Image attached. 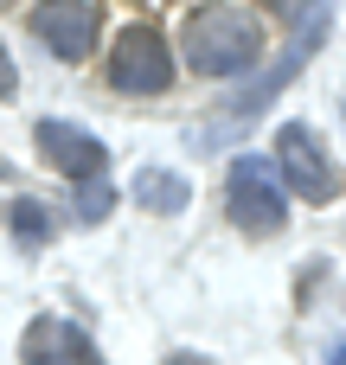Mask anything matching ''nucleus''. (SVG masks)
Returning a JSON list of instances; mask_svg holds the SVG:
<instances>
[{
  "mask_svg": "<svg viewBox=\"0 0 346 365\" xmlns=\"http://www.w3.org/2000/svg\"><path fill=\"white\" fill-rule=\"evenodd\" d=\"M180 51L199 77H250L263 58V26L244 0H193L180 19Z\"/></svg>",
  "mask_w": 346,
  "mask_h": 365,
  "instance_id": "1",
  "label": "nucleus"
},
{
  "mask_svg": "<svg viewBox=\"0 0 346 365\" xmlns=\"http://www.w3.org/2000/svg\"><path fill=\"white\" fill-rule=\"evenodd\" d=\"M225 205H231V225L250 231V237L283 231V218H289V186H283L276 160H270V154H238L231 173H225Z\"/></svg>",
  "mask_w": 346,
  "mask_h": 365,
  "instance_id": "2",
  "label": "nucleus"
},
{
  "mask_svg": "<svg viewBox=\"0 0 346 365\" xmlns=\"http://www.w3.org/2000/svg\"><path fill=\"white\" fill-rule=\"evenodd\" d=\"M276 173L295 186V199H308V205H327V199H340V167L327 160V148H321V135L308 128V122H283L276 128Z\"/></svg>",
  "mask_w": 346,
  "mask_h": 365,
  "instance_id": "3",
  "label": "nucleus"
},
{
  "mask_svg": "<svg viewBox=\"0 0 346 365\" xmlns=\"http://www.w3.org/2000/svg\"><path fill=\"white\" fill-rule=\"evenodd\" d=\"M109 83H116L122 96H161V90L173 83V51H167V38H161L154 26H128V32L116 38V51H109Z\"/></svg>",
  "mask_w": 346,
  "mask_h": 365,
  "instance_id": "4",
  "label": "nucleus"
},
{
  "mask_svg": "<svg viewBox=\"0 0 346 365\" xmlns=\"http://www.w3.org/2000/svg\"><path fill=\"white\" fill-rule=\"evenodd\" d=\"M321 38H327V0H321V6L302 19V38L283 51V64H270V71H263V77H257V83H250V90H244V96L225 109V128H244V122H257V115L270 109V96H276V90H283V83H289V77H295V71H302V64L321 51Z\"/></svg>",
  "mask_w": 346,
  "mask_h": 365,
  "instance_id": "5",
  "label": "nucleus"
},
{
  "mask_svg": "<svg viewBox=\"0 0 346 365\" xmlns=\"http://www.w3.org/2000/svg\"><path fill=\"white\" fill-rule=\"evenodd\" d=\"M32 141H39V154H45L58 173H71L77 186H83V180H103V167H109V148H103L90 128H71V122H58V115H45V122L32 128Z\"/></svg>",
  "mask_w": 346,
  "mask_h": 365,
  "instance_id": "6",
  "label": "nucleus"
},
{
  "mask_svg": "<svg viewBox=\"0 0 346 365\" xmlns=\"http://www.w3.org/2000/svg\"><path fill=\"white\" fill-rule=\"evenodd\" d=\"M32 32L51 45V58L77 64V58H90V45H96V6H90V0H39V6H32Z\"/></svg>",
  "mask_w": 346,
  "mask_h": 365,
  "instance_id": "7",
  "label": "nucleus"
},
{
  "mask_svg": "<svg viewBox=\"0 0 346 365\" xmlns=\"http://www.w3.org/2000/svg\"><path fill=\"white\" fill-rule=\"evenodd\" d=\"M19 353H26V365H103V353H96V340H90L83 327L58 321V314H39V321L26 327Z\"/></svg>",
  "mask_w": 346,
  "mask_h": 365,
  "instance_id": "8",
  "label": "nucleus"
},
{
  "mask_svg": "<svg viewBox=\"0 0 346 365\" xmlns=\"http://www.w3.org/2000/svg\"><path fill=\"white\" fill-rule=\"evenodd\" d=\"M135 199H141V212H186L193 186L180 173H167V167H141L135 173Z\"/></svg>",
  "mask_w": 346,
  "mask_h": 365,
  "instance_id": "9",
  "label": "nucleus"
},
{
  "mask_svg": "<svg viewBox=\"0 0 346 365\" xmlns=\"http://www.w3.org/2000/svg\"><path fill=\"white\" fill-rule=\"evenodd\" d=\"M13 237L32 250V244H51V218H45V205L39 199H19L13 205Z\"/></svg>",
  "mask_w": 346,
  "mask_h": 365,
  "instance_id": "10",
  "label": "nucleus"
},
{
  "mask_svg": "<svg viewBox=\"0 0 346 365\" xmlns=\"http://www.w3.org/2000/svg\"><path fill=\"white\" fill-rule=\"evenodd\" d=\"M109 205H116L109 180H83V186H77V218H83V225H103V218H109Z\"/></svg>",
  "mask_w": 346,
  "mask_h": 365,
  "instance_id": "11",
  "label": "nucleus"
},
{
  "mask_svg": "<svg viewBox=\"0 0 346 365\" xmlns=\"http://www.w3.org/2000/svg\"><path fill=\"white\" fill-rule=\"evenodd\" d=\"M263 6H276V13H289V19H308L321 0H263Z\"/></svg>",
  "mask_w": 346,
  "mask_h": 365,
  "instance_id": "12",
  "label": "nucleus"
},
{
  "mask_svg": "<svg viewBox=\"0 0 346 365\" xmlns=\"http://www.w3.org/2000/svg\"><path fill=\"white\" fill-rule=\"evenodd\" d=\"M19 90V71H13V58H6V45H0V96H13Z\"/></svg>",
  "mask_w": 346,
  "mask_h": 365,
  "instance_id": "13",
  "label": "nucleus"
},
{
  "mask_svg": "<svg viewBox=\"0 0 346 365\" xmlns=\"http://www.w3.org/2000/svg\"><path fill=\"white\" fill-rule=\"evenodd\" d=\"M167 365H212V359H199V353H173Z\"/></svg>",
  "mask_w": 346,
  "mask_h": 365,
  "instance_id": "14",
  "label": "nucleus"
},
{
  "mask_svg": "<svg viewBox=\"0 0 346 365\" xmlns=\"http://www.w3.org/2000/svg\"><path fill=\"white\" fill-rule=\"evenodd\" d=\"M327 365H346V340H340V346H334V353H327Z\"/></svg>",
  "mask_w": 346,
  "mask_h": 365,
  "instance_id": "15",
  "label": "nucleus"
},
{
  "mask_svg": "<svg viewBox=\"0 0 346 365\" xmlns=\"http://www.w3.org/2000/svg\"><path fill=\"white\" fill-rule=\"evenodd\" d=\"M0 180H6V160H0Z\"/></svg>",
  "mask_w": 346,
  "mask_h": 365,
  "instance_id": "16",
  "label": "nucleus"
}]
</instances>
